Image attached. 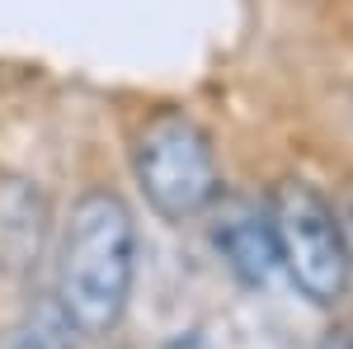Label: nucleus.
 <instances>
[{
    "label": "nucleus",
    "instance_id": "nucleus-5",
    "mask_svg": "<svg viewBox=\"0 0 353 349\" xmlns=\"http://www.w3.org/2000/svg\"><path fill=\"white\" fill-rule=\"evenodd\" d=\"M221 260L245 288H264L278 269V236H273L269 203L259 198H226L217 208V227H212Z\"/></svg>",
    "mask_w": 353,
    "mask_h": 349
},
{
    "label": "nucleus",
    "instance_id": "nucleus-3",
    "mask_svg": "<svg viewBox=\"0 0 353 349\" xmlns=\"http://www.w3.org/2000/svg\"><path fill=\"white\" fill-rule=\"evenodd\" d=\"M264 203L278 236V265L292 274L301 297H311L316 307H334L349 293L353 274L339 208L311 180H278Z\"/></svg>",
    "mask_w": 353,
    "mask_h": 349
},
{
    "label": "nucleus",
    "instance_id": "nucleus-7",
    "mask_svg": "<svg viewBox=\"0 0 353 349\" xmlns=\"http://www.w3.org/2000/svg\"><path fill=\"white\" fill-rule=\"evenodd\" d=\"M165 349H212L198 330H184V335H174V340H165Z\"/></svg>",
    "mask_w": 353,
    "mask_h": 349
},
{
    "label": "nucleus",
    "instance_id": "nucleus-1",
    "mask_svg": "<svg viewBox=\"0 0 353 349\" xmlns=\"http://www.w3.org/2000/svg\"><path fill=\"white\" fill-rule=\"evenodd\" d=\"M137 279V217L123 194L85 189L71 203L57 255V312L85 340L118 330Z\"/></svg>",
    "mask_w": 353,
    "mask_h": 349
},
{
    "label": "nucleus",
    "instance_id": "nucleus-4",
    "mask_svg": "<svg viewBox=\"0 0 353 349\" xmlns=\"http://www.w3.org/2000/svg\"><path fill=\"white\" fill-rule=\"evenodd\" d=\"M52 232L48 194L28 175L0 170V279H28Z\"/></svg>",
    "mask_w": 353,
    "mask_h": 349
},
{
    "label": "nucleus",
    "instance_id": "nucleus-6",
    "mask_svg": "<svg viewBox=\"0 0 353 349\" xmlns=\"http://www.w3.org/2000/svg\"><path fill=\"white\" fill-rule=\"evenodd\" d=\"M10 349H71V326H66L61 312H57V302L43 307L38 317H28V321L14 330Z\"/></svg>",
    "mask_w": 353,
    "mask_h": 349
},
{
    "label": "nucleus",
    "instance_id": "nucleus-2",
    "mask_svg": "<svg viewBox=\"0 0 353 349\" xmlns=\"http://www.w3.org/2000/svg\"><path fill=\"white\" fill-rule=\"evenodd\" d=\"M132 170L146 203L165 222H189L221 198L212 133L184 109H156L132 142Z\"/></svg>",
    "mask_w": 353,
    "mask_h": 349
}]
</instances>
